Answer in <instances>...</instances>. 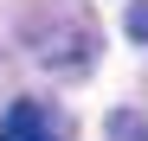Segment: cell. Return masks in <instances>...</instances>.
<instances>
[{
    "label": "cell",
    "instance_id": "2",
    "mask_svg": "<svg viewBox=\"0 0 148 141\" xmlns=\"http://www.w3.org/2000/svg\"><path fill=\"white\" fill-rule=\"evenodd\" d=\"M110 141H148V122H142L135 109H116L110 115Z\"/></svg>",
    "mask_w": 148,
    "mask_h": 141
},
{
    "label": "cell",
    "instance_id": "1",
    "mask_svg": "<svg viewBox=\"0 0 148 141\" xmlns=\"http://www.w3.org/2000/svg\"><path fill=\"white\" fill-rule=\"evenodd\" d=\"M0 141H58V135L45 128V109L39 103H13L7 115H0Z\"/></svg>",
    "mask_w": 148,
    "mask_h": 141
},
{
    "label": "cell",
    "instance_id": "3",
    "mask_svg": "<svg viewBox=\"0 0 148 141\" xmlns=\"http://www.w3.org/2000/svg\"><path fill=\"white\" fill-rule=\"evenodd\" d=\"M122 32L135 45H148V0H129V7H122Z\"/></svg>",
    "mask_w": 148,
    "mask_h": 141
}]
</instances>
